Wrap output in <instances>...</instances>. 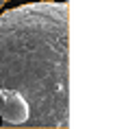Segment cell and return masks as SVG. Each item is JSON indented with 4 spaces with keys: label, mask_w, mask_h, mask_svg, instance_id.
Segmentation results:
<instances>
[{
    "label": "cell",
    "mask_w": 126,
    "mask_h": 129,
    "mask_svg": "<svg viewBox=\"0 0 126 129\" xmlns=\"http://www.w3.org/2000/svg\"><path fill=\"white\" fill-rule=\"evenodd\" d=\"M0 127H70V5L0 13Z\"/></svg>",
    "instance_id": "1"
},
{
    "label": "cell",
    "mask_w": 126,
    "mask_h": 129,
    "mask_svg": "<svg viewBox=\"0 0 126 129\" xmlns=\"http://www.w3.org/2000/svg\"><path fill=\"white\" fill-rule=\"evenodd\" d=\"M5 2H7V0H0V7H5Z\"/></svg>",
    "instance_id": "2"
}]
</instances>
